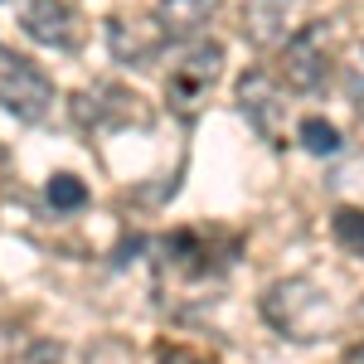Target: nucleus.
Returning <instances> with one entry per match:
<instances>
[{"label": "nucleus", "instance_id": "9d476101", "mask_svg": "<svg viewBox=\"0 0 364 364\" xmlns=\"http://www.w3.org/2000/svg\"><path fill=\"white\" fill-rule=\"evenodd\" d=\"M214 15H219V0H156V20L166 25V34L175 44L199 39Z\"/></svg>", "mask_w": 364, "mask_h": 364}, {"label": "nucleus", "instance_id": "9b49d317", "mask_svg": "<svg viewBox=\"0 0 364 364\" xmlns=\"http://www.w3.org/2000/svg\"><path fill=\"white\" fill-rule=\"evenodd\" d=\"M336 78H340V87H345V97L355 102V112L364 117V44H360V39L340 49V58H336Z\"/></svg>", "mask_w": 364, "mask_h": 364}, {"label": "nucleus", "instance_id": "f03ea898", "mask_svg": "<svg viewBox=\"0 0 364 364\" xmlns=\"http://www.w3.org/2000/svg\"><path fill=\"white\" fill-rule=\"evenodd\" d=\"M219 78H224V44H214V39H185L180 58L170 63V73H166L170 112L190 122L209 102V92H214Z\"/></svg>", "mask_w": 364, "mask_h": 364}, {"label": "nucleus", "instance_id": "6e6552de", "mask_svg": "<svg viewBox=\"0 0 364 364\" xmlns=\"http://www.w3.org/2000/svg\"><path fill=\"white\" fill-rule=\"evenodd\" d=\"M170 44H175V39L166 34V25H161L156 15H112V20H107V49H112V58L127 63V68H151Z\"/></svg>", "mask_w": 364, "mask_h": 364}, {"label": "nucleus", "instance_id": "1a4fd4ad", "mask_svg": "<svg viewBox=\"0 0 364 364\" xmlns=\"http://www.w3.org/2000/svg\"><path fill=\"white\" fill-rule=\"evenodd\" d=\"M296 5L301 0H248L243 5V39L257 44V49H277L282 39L291 34Z\"/></svg>", "mask_w": 364, "mask_h": 364}, {"label": "nucleus", "instance_id": "dca6fc26", "mask_svg": "<svg viewBox=\"0 0 364 364\" xmlns=\"http://www.w3.org/2000/svg\"><path fill=\"white\" fill-rule=\"evenodd\" d=\"M5 364H63V355H58L54 345H44V340H29V345H20Z\"/></svg>", "mask_w": 364, "mask_h": 364}, {"label": "nucleus", "instance_id": "2eb2a0df", "mask_svg": "<svg viewBox=\"0 0 364 364\" xmlns=\"http://www.w3.org/2000/svg\"><path fill=\"white\" fill-rule=\"evenodd\" d=\"M87 364H136V355H132V345L122 336H102V340H92Z\"/></svg>", "mask_w": 364, "mask_h": 364}, {"label": "nucleus", "instance_id": "7ed1b4c3", "mask_svg": "<svg viewBox=\"0 0 364 364\" xmlns=\"http://www.w3.org/2000/svg\"><path fill=\"white\" fill-rule=\"evenodd\" d=\"M331 68H336V58H331V25L326 20L291 29L277 44V78L291 92H321Z\"/></svg>", "mask_w": 364, "mask_h": 364}, {"label": "nucleus", "instance_id": "20e7f679", "mask_svg": "<svg viewBox=\"0 0 364 364\" xmlns=\"http://www.w3.org/2000/svg\"><path fill=\"white\" fill-rule=\"evenodd\" d=\"M68 112H73V122H78L83 132H92V136L127 132V127H151L146 97L132 92V87H122V83H92V87H83V92H73Z\"/></svg>", "mask_w": 364, "mask_h": 364}, {"label": "nucleus", "instance_id": "f8f14e48", "mask_svg": "<svg viewBox=\"0 0 364 364\" xmlns=\"http://www.w3.org/2000/svg\"><path fill=\"white\" fill-rule=\"evenodd\" d=\"M296 141H301V151H311V156H340V151H345L340 127L326 122V117H306V122L296 127Z\"/></svg>", "mask_w": 364, "mask_h": 364}, {"label": "nucleus", "instance_id": "ddd939ff", "mask_svg": "<svg viewBox=\"0 0 364 364\" xmlns=\"http://www.w3.org/2000/svg\"><path fill=\"white\" fill-rule=\"evenodd\" d=\"M331 238H336L350 257H360V262H364V209L340 204L336 214H331Z\"/></svg>", "mask_w": 364, "mask_h": 364}, {"label": "nucleus", "instance_id": "39448f33", "mask_svg": "<svg viewBox=\"0 0 364 364\" xmlns=\"http://www.w3.org/2000/svg\"><path fill=\"white\" fill-rule=\"evenodd\" d=\"M0 107L20 122H44L54 112V78L34 58L0 49Z\"/></svg>", "mask_w": 364, "mask_h": 364}, {"label": "nucleus", "instance_id": "6ab92c4d", "mask_svg": "<svg viewBox=\"0 0 364 364\" xmlns=\"http://www.w3.org/2000/svg\"><path fill=\"white\" fill-rule=\"evenodd\" d=\"M0 161H5V151H0Z\"/></svg>", "mask_w": 364, "mask_h": 364}, {"label": "nucleus", "instance_id": "423d86ee", "mask_svg": "<svg viewBox=\"0 0 364 364\" xmlns=\"http://www.w3.org/2000/svg\"><path fill=\"white\" fill-rule=\"evenodd\" d=\"M238 112L267 146H287V83L267 68H252L238 78Z\"/></svg>", "mask_w": 364, "mask_h": 364}, {"label": "nucleus", "instance_id": "a211bd4d", "mask_svg": "<svg viewBox=\"0 0 364 364\" xmlns=\"http://www.w3.org/2000/svg\"><path fill=\"white\" fill-rule=\"evenodd\" d=\"M345 364H364V340L355 345V350H350V355H345Z\"/></svg>", "mask_w": 364, "mask_h": 364}, {"label": "nucleus", "instance_id": "0eeeda50", "mask_svg": "<svg viewBox=\"0 0 364 364\" xmlns=\"http://www.w3.org/2000/svg\"><path fill=\"white\" fill-rule=\"evenodd\" d=\"M20 29L34 44L54 49V54H73L87 34L78 5H68V0H25L20 5Z\"/></svg>", "mask_w": 364, "mask_h": 364}, {"label": "nucleus", "instance_id": "f257e3e1", "mask_svg": "<svg viewBox=\"0 0 364 364\" xmlns=\"http://www.w3.org/2000/svg\"><path fill=\"white\" fill-rule=\"evenodd\" d=\"M262 321H267L282 340L316 345V340L336 336L340 306L316 277H282L262 291Z\"/></svg>", "mask_w": 364, "mask_h": 364}, {"label": "nucleus", "instance_id": "4468645a", "mask_svg": "<svg viewBox=\"0 0 364 364\" xmlns=\"http://www.w3.org/2000/svg\"><path fill=\"white\" fill-rule=\"evenodd\" d=\"M49 204L63 209V214H73V209L87 204V185L78 175H54V180H49Z\"/></svg>", "mask_w": 364, "mask_h": 364}, {"label": "nucleus", "instance_id": "f3484780", "mask_svg": "<svg viewBox=\"0 0 364 364\" xmlns=\"http://www.w3.org/2000/svg\"><path fill=\"white\" fill-rule=\"evenodd\" d=\"M156 364H209L199 350H190V345H161L156 350Z\"/></svg>", "mask_w": 364, "mask_h": 364}]
</instances>
